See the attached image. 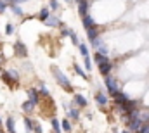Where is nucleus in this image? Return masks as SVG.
Instances as JSON below:
<instances>
[{
    "label": "nucleus",
    "mask_w": 149,
    "mask_h": 133,
    "mask_svg": "<svg viewBox=\"0 0 149 133\" xmlns=\"http://www.w3.org/2000/svg\"><path fill=\"white\" fill-rule=\"evenodd\" d=\"M106 87H108V90H109V94H111L113 97L120 92V85H118V81L111 78V76H106Z\"/></svg>",
    "instance_id": "f257e3e1"
},
{
    "label": "nucleus",
    "mask_w": 149,
    "mask_h": 133,
    "mask_svg": "<svg viewBox=\"0 0 149 133\" xmlns=\"http://www.w3.org/2000/svg\"><path fill=\"white\" fill-rule=\"evenodd\" d=\"M54 74H56V80H57V81L66 88V90H71V83H70V80H68V78H66V76L57 69V67H54Z\"/></svg>",
    "instance_id": "f03ea898"
},
{
    "label": "nucleus",
    "mask_w": 149,
    "mask_h": 133,
    "mask_svg": "<svg viewBox=\"0 0 149 133\" xmlns=\"http://www.w3.org/2000/svg\"><path fill=\"white\" fill-rule=\"evenodd\" d=\"M132 118H139V119L146 125V123H149V111H141V112L132 111Z\"/></svg>",
    "instance_id": "7ed1b4c3"
},
{
    "label": "nucleus",
    "mask_w": 149,
    "mask_h": 133,
    "mask_svg": "<svg viewBox=\"0 0 149 133\" xmlns=\"http://www.w3.org/2000/svg\"><path fill=\"white\" fill-rule=\"evenodd\" d=\"M142 126H144V123L139 118H132L130 119V132H141Z\"/></svg>",
    "instance_id": "20e7f679"
},
{
    "label": "nucleus",
    "mask_w": 149,
    "mask_h": 133,
    "mask_svg": "<svg viewBox=\"0 0 149 133\" xmlns=\"http://www.w3.org/2000/svg\"><path fill=\"white\" fill-rule=\"evenodd\" d=\"M83 26L87 28V30H90V28H95V21L87 14V16H83Z\"/></svg>",
    "instance_id": "39448f33"
},
{
    "label": "nucleus",
    "mask_w": 149,
    "mask_h": 133,
    "mask_svg": "<svg viewBox=\"0 0 149 133\" xmlns=\"http://www.w3.org/2000/svg\"><path fill=\"white\" fill-rule=\"evenodd\" d=\"M114 99H116V104H118V105H125V104L128 102V97H127L125 94H121V92H118V94L114 95Z\"/></svg>",
    "instance_id": "423d86ee"
},
{
    "label": "nucleus",
    "mask_w": 149,
    "mask_h": 133,
    "mask_svg": "<svg viewBox=\"0 0 149 133\" xmlns=\"http://www.w3.org/2000/svg\"><path fill=\"white\" fill-rule=\"evenodd\" d=\"M99 71H101L104 76H108V74H109V71H111V62L108 61V62H102V64H99Z\"/></svg>",
    "instance_id": "0eeeda50"
},
{
    "label": "nucleus",
    "mask_w": 149,
    "mask_h": 133,
    "mask_svg": "<svg viewBox=\"0 0 149 133\" xmlns=\"http://www.w3.org/2000/svg\"><path fill=\"white\" fill-rule=\"evenodd\" d=\"M92 43H94V45L97 47V50H99V54H104V55L108 54V48H106V45H104L102 42H99V40H94Z\"/></svg>",
    "instance_id": "6e6552de"
},
{
    "label": "nucleus",
    "mask_w": 149,
    "mask_h": 133,
    "mask_svg": "<svg viewBox=\"0 0 149 133\" xmlns=\"http://www.w3.org/2000/svg\"><path fill=\"white\" fill-rule=\"evenodd\" d=\"M16 52H17V54H21L23 57H26V54H28V52H26L24 43H21V42H17V43H16Z\"/></svg>",
    "instance_id": "1a4fd4ad"
},
{
    "label": "nucleus",
    "mask_w": 149,
    "mask_h": 133,
    "mask_svg": "<svg viewBox=\"0 0 149 133\" xmlns=\"http://www.w3.org/2000/svg\"><path fill=\"white\" fill-rule=\"evenodd\" d=\"M87 35H88V40H90V42H94V40H97L99 31H97L95 28H90V30H87Z\"/></svg>",
    "instance_id": "9d476101"
},
{
    "label": "nucleus",
    "mask_w": 149,
    "mask_h": 133,
    "mask_svg": "<svg viewBox=\"0 0 149 133\" xmlns=\"http://www.w3.org/2000/svg\"><path fill=\"white\" fill-rule=\"evenodd\" d=\"M95 100H97L99 105H106V104H108V97H106L104 94H97V95H95Z\"/></svg>",
    "instance_id": "9b49d317"
},
{
    "label": "nucleus",
    "mask_w": 149,
    "mask_h": 133,
    "mask_svg": "<svg viewBox=\"0 0 149 133\" xmlns=\"http://www.w3.org/2000/svg\"><path fill=\"white\" fill-rule=\"evenodd\" d=\"M87 9H88V3H87L85 0H81V2H80V7H78L80 14H81V16H87Z\"/></svg>",
    "instance_id": "f8f14e48"
},
{
    "label": "nucleus",
    "mask_w": 149,
    "mask_h": 133,
    "mask_svg": "<svg viewBox=\"0 0 149 133\" xmlns=\"http://www.w3.org/2000/svg\"><path fill=\"white\" fill-rule=\"evenodd\" d=\"M43 23H45L47 26H59V19L54 17V16H50V17H49L47 21H43Z\"/></svg>",
    "instance_id": "ddd939ff"
},
{
    "label": "nucleus",
    "mask_w": 149,
    "mask_h": 133,
    "mask_svg": "<svg viewBox=\"0 0 149 133\" xmlns=\"http://www.w3.org/2000/svg\"><path fill=\"white\" fill-rule=\"evenodd\" d=\"M94 59H95V62H97V64H102V62H108V57H106L104 54H99V52L95 54V57H94Z\"/></svg>",
    "instance_id": "4468645a"
},
{
    "label": "nucleus",
    "mask_w": 149,
    "mask_h": 133,
    "mask_svg": "<svg viewBox=\"0 0 149 133\" xmlns=\"http://www.w3.org/2000/svg\"><path fill=\"white\" fill-rule=\"evenodd\" d=\"M74 102H76L80 107H85V105H87V100H85V97H81V95H74Z\"/></svg>",
    "instance_id": "2eb2a0df"
},
{
    "label": "nucleus",
    "mask_w": 149,
    "mask_h": 133,
    "mask_svg": "<svg viewBox=\"0 0 149 133\" xmlns=\"http://www.w3.org/2000/svg\"><path fill=\"white\" fill-rule=\"evenodd\" d=\"M28 95H30V100H31L33 104H38V94H37V90H30V92H28Z\"/></svg>",
    "instance_id": "dca6fc26"
},
{
    "label": "nucleus",
    "mask_w": 149,
    "mask_h": 133,
    "mask_svg": "<svg viewBox=\"0 0 149 133\" xmlns=\"http://www.w3.org/2000/svg\"><path fill=\"white\" fill-rule=\"evenodd\" d=\"M49 17H50V16H49V9H47V7H43V9L40 10V19H42V21H47Z\"/></svg>",
    "instance_id": "f3484780"
},
{
    "label": "nucleus",
    "mask_w": 149,
    "mask_h": 133,
    "mask_svg": "<svg viewBox=\"0 0 149 133\" xmlns=\"http://www.w3.org/2000/svg\"><path fill=\"white\" fill-rule=\"evenodd\" d=\"M7 132L14 133V119H12V118H9V119H7Z\"/></svg>",
    "instance_id": "a211bd4d"
},
{
    "label": "nucleus",
    "mask_w": 149,
    "mask_h": 133,
    "mask_svg": "<svg viewBox=\"0 0 149 133\" xmlns=\"http://www.w3.org/2000/svg\"><path fill=\"white\" fill-rule=\"evenodd\" d=\"M10 9L14 10V14H17V16H23V9H21V7H17L16 3H10Z\"/></svg>",
    "instance_id": "6ab92c4d"
},
{
    "label": "nucleus",
    "mask_w": 149,
    "mask_h": 133,
    "mask_svg": "<svg viewBox=\"0 0 149 133\" xmlns=\"http://www.w3.org/2000/svg\"><path fill=\"white\" fill-rule=\"evenodd\" d=\"M78 47H80V52H81V55H83V57H87V55H88V48H87V45L80 43Z\"/></svg>",
    "instance_id": "aec40b11"
},
{
    "label": "nucleus",
    "mask_w": 149,
    "mask_h": 133,
    "mask_svg": "<svg viewBox=\"0 0 149 133\" xmlns=\"http://www.w3.org/2000/svg\"><path fill=\"white\" fill-rule=\"evenodd\" d=\"M63 130H64V132H71V125H70V121H68V119H63Z\"/></svg>",
    "instance_id": "412c9836"
},
{
    "label": "nucleus",
    "mask_w": 149,
    "mask_h": 133,
    "mask_svg": "<svg viewBox=\"0 0 149 133\" xmlns=\"http://www.w3.org/2000/svg\"><path fill=\"white\" fill-rule=\"evenodd\" d=\"M33 105H35V104H33L31 100H28V102H24V104H23V109H24V111H31V109H33Z\"/></svg>",
    "instance_id": "4be33fe9"
},
{
    "label": "nucleus",
    "mask_w": 149,
    "mask_h": 133,
    "mask_svg": "<svg viewBox=\"0 0 149 133\" xmlns=\"http://www.w3.org/2000/svg\"><path fill=\"white\" fill-rule=\"evenodd\" d=\"M74 71H76V73H78V74L81 76V78H85V80L88 78V76H87V74L83 73V69H81V67H80V66H76V64H74Z\"/></svg>",
    "instance_id": "5701e85b"
},
{
    "label": "nucleus",
    "mask_w": 149,
    "mask_h": 133,
    "mask_svg": "<svg viewBox=\"0 0 149 133\" xmlns=\"http://www.w3.org/2000/svg\"><path fill=\"white\" fill-rule=\"evenodd\" d=\"M70 38H71V42H73L74 45H80V42H78V36H76L73 31H70Z\"/></svg>",
    "instance_id": "b1692460"
},
{
    "label": "nucleus",
    "mask_w": 149,
    "mask_h": 133,
    "mask_svg": "<svg viewBox=\"0 0 149 133\" xmlns=\"http://www.w3.org/2000/svg\"><path fill=\"white\" fill-rule=\"evenodd\" d=\"M78 116H80V112H78L76 109H71V111H70V118H73V119H78Z\"/></svg>",
    "instance_id": "393cba45"
},
{
    "label": "nucleus",
    "mask_w": 149,
    "mask_h": 133,
    "mask_svg": "<svg viewBox=\"0 0 149 133\" xmlns=\"http://www.w3.org/2000/svg\"><path fill=\"white\" fill-rule=\"evenodd\" d=\"M52 126H54V130H56L57 133L61 132V128H59V121H57V119H52Z\"/></svg>",
    "instance_id": "a878e982"
},
{
    "label": "nucleus",
    "mask_w": 149,
    "mask_h": 133,
    "mask_svg": "<svg viewBox=\"0 0 149 133\" xmlns=\"http://www.w3.org/2000/svg\"><path fill=\"white\" fill-rule=\"evenodd\" d=\"M85 67H87V69H88V71H90V69H92V64H90V57H88V55H87V57H85Z\"/></svg>",
    "instance_id": "bb28decb"
},
{
    "label": "nucleus",
    "mask_w": 149,
    "mask_h": 133,
    "mask_svg": "<svg viewBox=\"0 0 149 133\" xmlns=\"http://www.w3.org/2000/svg\"><path fill=\"white\" fill-rule=\"evenodd\" d=\"M59 7V2L57 0H50V9H57Z\"/></svg>",
    "instance_id": "cd10ccee"
},
{
    "label": "nucleus",
    "mask_w": 149,
    "mask_h": 133,
    "mask_svg": "<svg viewBox=\"0 0 149 133\" xmlns=\"http://www.w3.org/2000/svg\"><path fill=\"white\" fill-rule=\"evenodd\" d=\"M7 5H9V3H7V2H3V0H0V12H3V10H5V7H7Z\"/></svg>",
    "instance_id": "c85d7f7f"
},
{
    "label": "nucleus",
    "mask_w": 149,
    "mask_h": 133,
    "mask_svg": "<svg viewBox=\"0 0 149 133\" xmlns=\"http://www.w3.org/2000/svg\"><path fill=\"white\" fill-rule=\"evenodd\" d=\"M24 123H26V130L30 132V130H31V121H30V119H24Z\"/></svg>",
    "instance_id": "c756f323"
},
{
    "label": "nucleus",
    "mask_w": 149,
    "mask_h": 133,
    "mask_svg": "<svg viewBox=\"0 0 149 133\" xmlns=\"http://www.w3.org/2000/svg\"><path fill=\"white\" fill-rule=\"evenodd\" d=\"M5 30H7L5 33H12V30H14V26H12V24H7V28H5Z\"/></svg>",
    "instance_id": "7c9ffc66"
},
{
    "label": "nucleus",
    "mask_w": 149,
    "mask_h": 133,
    "mask_svg": "<svg viewBox=\"0 0 149 133\" xmlns=\"http://www.w3.org/2000/svg\"><path fill=\"white\" fill-rule=\"evenodd\" d=\"M35 133H42V128H40V125H35Z\"/></svg>",
    "instance_id": "2f4dec72"
},
{
    "label": "nucleus",
    "mask_w": 149,
    "mask_h": 133,
    "mask_svg": "<svg viewBox=\"0 0 149 133\" xmlns=\"http://www.w3.org/2000/svg\"><path fill=\"white\" fill-rule=\"evenodd\" d=\"M16 2H26V0H16Z\"/></svg>",
    "instance_id": "473e14b6"
},
{
    "label": "nucleus",
    "mask_w": 149,
    "mask_h": 133,
    "mask_svg": "<svg viewBox=\"0 0 149 133\" xmlns=\"http://www.w3.org/2000/svg\"><path fill=\"white\" fill-rule=\"evenodd\" d=\"M76 2H78V3H80V2H81V0H76Z\"/></svg>",
    "instance_id": "72a5a7b5"
},
{
    "label": "nucleus",
    "mask_w": 149,
    "mask_h": 133,
    "mask_svg": "<svg viewBox=\"0 0 149 133\" xmlns=\"http://www.w3.org/2000/svg\"><path fill=\"white\" fill-rule=\"evenodd\" d=\"M0 125H2V119H0Z\"/></svg>",
    "instance_id": "f704fd0d"
},
{
    "label": "nucleus",
    "mask_w": 149,
    "mask_h": 133,
    "mask_svg": "<svg viewBox=\"0 0 149 133\" xmlns=\"http://www.w3.org/2000/svg\"><path fill=\"white\" fill-rule=\"evenodd\" d=\"M123 133H128V132H123Z\"/></svg>",
    "instance_id": "c9c22d12"
}]
</instances>
